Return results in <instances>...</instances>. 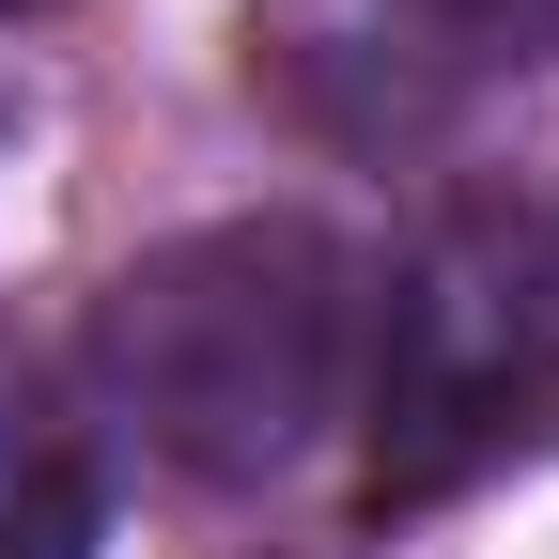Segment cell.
I'll return each mask as SVG.
<instances>
[{
    "label": "cell",
    "instance_id": "cell-3",
    "mask_svg": "<svg viewBox=\"0 0 559 559\" xmlns=\"http://www.w3.org/2000/svg\"><path fill=\"white\" fill-rule=\"evenodd\" d=\"M109 528V481H94V436L47 419L16 373H0V559H94Z\"/></svg>",
    "mask_w": 559,
    "mask_h": 559
},
{
    "label": "cell",
    "instance_id": "cell-4",
    "mask_svg": "<svg viewBox=\"0 0 559 559\" xmlns=\"http://www.w3.org/2000/svg\"><path fill=\"white\" fill-rule=\"evenodd\" d=\"M0 16H47V0H0Z\"/></svg>",
    "mask_w": 559,
    "mask_h": 559
},
{
    "label": "cell",
    "instance_id": "cell-2",
    "mask_svg": "<svg viewBox=\"0 0 559 559\" xmlns=\"http://www.w3.org/2000/svg\"><path fill=\"white\" fill-rule=\"evenodd\" d=\"M544 419H559V218L513 187H466L389 264L373 311V513L481 481Z\"/></svg>",
    "mask_w": 559,
    "mask_h": 559
},
{
    "label": "cell",
    "instance_id": "cell-1",
    "mask_svg": "<svg viewBox=\"0 0 559 559\" xmlns=\"http://www.w3.org/2000/svg\"><path fill=\"white\" fill-rule=\"evenodd\" d=\"M358 358V264L326 218H202L94 296V389L187 481H264L311 451Z\"/></svg>",
    "mask_w": 559,
    "mask_h": 559
}]
</instances>
